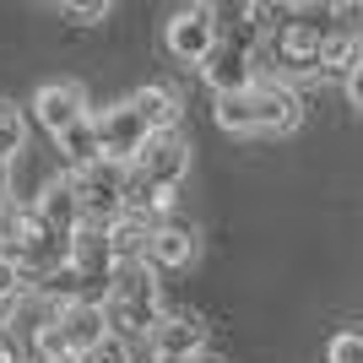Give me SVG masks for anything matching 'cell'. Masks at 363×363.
I'll return each mask as SVG.
<instances>
[{
    "label": "cell",
    "instance_id": "obj_1",
    "mask_svg": "<svg viewBox=\"0 0 363 363\" xmlns=\"http://www.w3.org/2000/svg\"><path fill=\"white\" fill-rule=\"evenodd\" d=\"M108 331L125 336V342H152V331L163 325V282L152 266H125L114 272V288H108Z\"/></svg>",
    "mask_w": 363,
    "mask_h": 363
},
{
    "label": "cell",
    "instance_id": "obj_2",
    "mask_svg": "<svg viewBox=\"0 0 363 363\" xmlns=\"http://www.w3.org/2000/svg\"><path fill=\"white\" fill-rule=\"evenodd\" d=\"M223 44V28H217V6L212 0H201V6H174L163 22V49L174 55L179 65H206L212 60V49Z\"/></svg>",
    "mask_w": 363,
    "mask_h": 363
},
{
    "label": "cell",
    "instance_id": "obj_3",
    "mask_svg": "<svg viewBox=\"0 0 363 363\" xmlns=\"http://www.w3.org/2000/svg\"><path fill=\"white\" fill-rule=\"evenodd\" d=\"M76 179V196H82V217L98 228H114L125 217V184H130V168L120 163H98L87 174H71Z\"/></svg>",
    "mask_w": 363,
    "mask_h": 363
},
{
    "label": "cell",
    "instance_id": "obj_4",
    "mask_svg": "<svg viewBox=\"0 0 363 363\" xmlns=\"http://www.w3.org/2000/svg\"><path fill=\"white\" fill-rule=\"evenodd\" d=\"M98 136H104V163L136 168V157L147 152L152 130H147V120L136 114V104L120 98V104H108L104 114H98Z\"/></svg>",
    "mask_w": 363,
    "mask_h": 363
},
{
    "label": "cell",
    "instance_id": "obj_5",
    "mask_svg": "<svg viewBox=\"0 0 363 363\" xmlns=\"http://www.w3.org/2000/svg\"><path fill=\"white\" fill-rule=\"evenodd\" d=\"M33 120H38V130H44L49 141H60L71 125L92 120L87 87H82V82H44V87L33 92Z\"/></svg>",
    "mask_w": 363,
    "mask_h": 363
},
{
    "label": "cell",
    "instance_id": "obj_6",
    "mask_svg": "<svg viewBox=\"0 0 363 363\" xmlns=\"http://www.w3.org/2000/svg\"><path fill=\"white\" fill-rule=\"evenodd\" d=\"M190 168H196V141L184 136V130H174V136H152L147 152L136 157V174L152 184H163V190H179L184 179H190Z\"/></svg>",
    "mask_w": 363,
    "mask_h": 363
},
{
    "label": "cell",
    "instance_id": "obj_7",
    "mask_svg": "<svg viewBox=\"0 0 363 363\" xmlns=\"http://www.w3.org/2000/svg\"><path fill=\"white\" fill-rule=\"evenodd\" d=\"M152 358H201V352L212 347V331H206V320L196 315V309H168L163 325L152 331Z\"/></svg>",
    "mask_w": 363,
    "mask_h": 363
},
{
    "label": "cell",
    "instance_id": "obj_8",
    "mask_svg": "<svg viewBox=\"0 0 363 363\" xmlns=\"http://www.w3.org/2000/svg\"><path fill=\"white\" fill-rule=\"evenodd\" d=\"M250 98H255V136H288L303 125V98L288 82H255Z\"/></svg>",
    "mask_w": 363,
    "mask_h": 363
},
{
    "label": "cell",
    "instance_id": "obj_9",
    "mask_svg": "<svg viewBox=\"0 0 363 363\" xmlns=\"http://www.w3.org/2000/svg\"><path fill=\"white\" fill-rule=\"evenodd\" d=\"M201 223H184V217H168L157 233H152V272L157 277H174V272H190L201 260Z\"/></svg>",
    "mask_w": 363,
    "mask_h": 363
},
{
    "label": "cell",
    "instance_id": "obj_10",
    "mask_svg": "<svg viewBox=\"0 0 363 363\" xmlns=\"http://www.w3.org/2000/svg\"><path fill=\"white\" fill-rule=\"evenodd\" d=\"M201 82L212 87V98H233V92H250L260 76H255L250 49H244V44H228V38H223V44L212 49V60L201 65Z\"/></svg>",
    "mask_w": 363,
    "mask_h": 363
},
{
    "label": "cell",
    "instance_id": "obj_11",
    "mask_svg": "<svg viewBox=\"0 0 363 363\" xmlns=\"http://www.w3.org/2000/svg\"><path fill=\"white\" fill-rule=\"evenodd\" d=\"M130 104H136V114L147 120L152 136H174V130H184V104H179V92L163 87V82H141V87L130 92Z\"/></svg>",
    "mask_w": 363,
    "mask_h": 363
},
{
    "label": "cell",
    "instance_id": "obj_12",
    "mask_svg": "<svg viewBox=\"0 0 363 363\" xmlns=\"http://www.w3.org/2000/svg\"><path fill=\"white\" fill-rule=\"evenodd\" d=\"M60 331H65V342H71L76 358H87V352L108 336V309L98 298H76V303L60 309Z\"/></svg>",
    "mask_w": 363,
    "mask_h": 363
},
{
    "label": "cell",
    "instance_id": "obj_13",
    "mask_svg": "<svg viewBox=\"0 0 363 363\" xmlns=\"http://www.w3.org/2000/svg\"><path fill=\"white\" fill-rule=\"evenodd\" d=\"M33 206H38V217H44L55 233H65V239L87 223V217H82V196H76V179H71V174H55V179L38 190V201H33Z\"/></svg>",
    "mask_w": 363,
    "mask_h": 363
},
{
    "label": "cell",
    "instance_id": "obj_14",
    "mask_svg": "<svg viewBox=\"0 0 363 363\" xmlns=\"http://www.w3.org/2000/svg\"><path fill=\"white\" fill-rule=\"evenodd\" d=\"M55 157H60L65 174H87V168L104 163V136H98V114L82 125H71L60 141H55Z\"/></svg>",
    "mask_w": 363,
    "mask_h": 363
},
{
    "label": "cell",
    "instance_id": "obj_15",
    "mask_svg": "<svg viewBox=\"0 0 363 363\" xmlns=\"http://www.w3.org/2000/svg\"><path fill=\"white\" fill-rule=\"evenodd\" d=\"M152 233H157V228L141 223V217H120V223L108 228L114 272H125V266H152Z\"/></svg>",
    "mask_w": 363,
    "mask_h": 363
},
{
    "label": "cell",
    "instance_id": "obj_16",
    "mask_svg": "<svg viewBox=\"0 0 363 363\" xmlns=\"http://www.w3.org/2000/svg\"><path fill=\"white\" fill-rule=\"evenodd\" d=\"M358 65H363V33H342V28H336L331 38H325V49H320V71L347 82Z\"/></svg>",
    "mask_w": 363,
    "mask_h": 363
},
{
    "label": "cell",
    "instance_id": "obj_17",
    "mask_svg": "<svg viewBox=\"0 0 363 363\" xmlns=\"http://www.w3.org/2000/svg\"><path fill=\"white\" fill-rule=\"evenodd\" d=\"M212 120H217V130H228V136H255V98H250V92L217 98Z\"/></svg>",
    "mask_w": 363,
    "mask_h": 363
},
{
    "label": "cell",
    "instance_id": "obj_18",
    "mask_svg": "<svg viewBox=\"0 0 363 363\" xmlns=\"http://www.w3.org/2000/svg\"><path fill=\"white\" fill-rule=\"evenodd\" d=\"M28 152V120H22V108L11 98H0V157H22Z\"/></svg>",
    "mask_w": 363,
    "mask_h": 363
},
{
    "label": "cell",
    "instance_id": "obj_19",
    "mask_svg": "<svg viewBox=\"0 0 363 363\" xmlns=\"http://www.w3.org/2000/svg\"><path fill=\"white\" fill-rule=\"evenodd\" d=\"M55 11H60L71 28H108V22H114V6H108V0H65Z\"/></svg>",
    "mask_w": 363,
    "mask_h": 363
},
{
    "label": "cell",
    "instance_id": "obj_20",
    "mask_svg": "<svg viewBox=\"0 0 363 363\" xmlns=\"http://www.w3.org/2000/svg\"><path fill=\"white\" fill-rule=\"evenodd\" d=\"M28 293H33V277L22 272V266H16L11 255H0V309H6V315H11L16 303L28 298Z\"/></svg>",
    "mask_w": 363,
    "mask_h": 363
},
{
    "label": "cell",
    "instance_id": "obj_21",
    "mask_svg": "<svg viewBox=\"0 0 363 363\" xmlns=\"http://www.w3.org/2000/svg\"><path fill=\"white\" fill-rule=\"evenodd\" d=\"M82 363H136V342H125V336L108 331V336H104V342H98V347H92Z\"/></svg>",
    "mask_w": 363,
    "mask_h": 363
},
{
    "label": "cell",
    "instance_id": "obj_22",
    "mask_svg": "<svg viewBox=\"0 0 363 363\" xmlns=\"http://www.w3.org/2000/svg\"><path fill=\"white\" fill-rule=\"evenodd\" d=\"M325 363H363V331H336L325 342Z\"/></svg>",
    "mask_w": 363,
    "mask_h": 363
},
{
    "label": "cell",
    "instance_id": "obj_23",
    "mask_svg": "<svg viewBox=\"0 0 363 363\" xmlns=\"http://www.w3.org/2000/svg\"><path fill=\"white\" fill-rule=\"evenodd\" d=\"M163 363H228V358H223V352H212V347H206L201 358H163Z\"/></svg>",
    "mask_w": 363,
    "mask_h": 363
},
{
    "label": "cell",
    "instance_id": "obj_24",
    "mask_svg": "<svg viewBox=\"0 0 363 363\" xmlns=\"http://www.w3.org/2000/svg\"><path fill=\"white\" fill-rule=\"evenodd\" d=\"M55 363H82V358H55Z\"/></svg>",
    "mask_w": 363,
    "mask_h": 363
}]
</instances>
